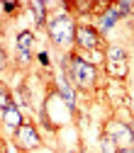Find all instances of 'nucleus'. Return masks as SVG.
<instances>
[{
	"mask_svg": "<svg viewBox=\"0 0 134 153\" xmlns=\"http://www.w3.org/2000/svg\"><path fill=\"white\" fill-rule=\"evenodd\" d=\"M59 66H61V73L68 78V83L76 88V92L93 95L95 90L100 88L103 71L95 68V66H90V63H85L76 51L64 53L61 59H59Z\"/></svg>",
	"mask_w": 134,
	"mask_h": 153,
	"instance_id": "nucleus-1",
	"label": "nucleus"
},
{
	"mask_svg": "<svg viewBox=\"0 0 134 153\" xmlns=\"http://www.w3.org/2000/svg\"><path fill=\"white\" fill-rule=\"evenodd\" d=\"M112 7L120 12L122 22H132V17H134V3L132 0H117V3H112Z\"/></svg>",
	"mask_w": 134,
	"mask_h": 153,
	"instance_id": "nucleus-15",
	"label": "nucleus"
},
{
	"mask_svg": "<svg viewBox=\"0 0 134 153\" xmlns=\"http://www.w3.org/2000/svg\"><path fill=\"white\" fill-rule=\"evenodd\" d=\"M105 63H129V51L122 44H107L105 46Z\"/></svg>",
	"mask_w": 134,
	"mask_h": 153,
	"instance_id": "nucleus-12",
	"label": "nucleus"
},
{
	"mask_svg": "<svg viewBox=\"0 0 134 153\" xmlns=\"http://www.w3.org/2000/svg\"><path fill=\"white\" fill-rule=\"evenodd\" d=\"M34 49H37L34 29H20L15 34V63L20 68H27L34 61Z\"/></svg>",
	"mask_w": 134,
	"mask_h": 153,
	"instance_id": "nucleus-5",
	"label": "nucleus"
},
{
	"mask_svg": "<svg viewBox=\"0 0 134 153\" xmlns=\"http://www.w3.org/2000/svg\"><path fill=\"white\" fill-rule=\"evenodd\" d=\"M12 143H15V148L20 151V153H32V151H37V148H42V143H44L42 129L32 122V117H29L20 129H17Z\"/></svg>",
	"mask_w": 134,
	"mask_h": 153,
	"instance_id": "nucleus-4",
	"label": "nucleus"
},
{
	"mask_svg": "<svg viewBox=\"0 0 134 153\" xmlns=\"http://www.w3.org/2000/svg\"><path fill=\"white\" fill-rule=\"evenodd\" d=\"M25 7L32 10V22H34V29H46V20H49V12L44 7V0H29L25 3Z\"/></svg>",
	"mask_w": 134,
	"mask_h": 153,
	"instance_id": "nucleus-11",
	"label": "nucleus"
},
{
	"mask_svg": "<svg viewBox=\"0 0 134 153\" xmlns=\"http://www.w3.org/2000/svg\"><path fill=\"white\" fill-rule=\"evenodd\" d=\"M93 25H95V29L103 34V39L107 42V39H110V34L122 25V17H120V12L115 10V7H112V3H110V7H107V10H103L100 15H95Z\"/></svg>",
	"mask_w": 134,
	"mask_h": 153,
	"instance_id": "nucleus-10",
	"label": "nucleus"
},
{
	"mask_svg": "<svg viewBox=\"0 0 134 153\" xmlns=\"http://www.w3.org/2000/svg\"><path fill=\"white\" fill-rule=\"evenodd\" d=\"M124 105H129V109H132V117H134V95H129V92H127V100H124Z\"/></svg>",
	"mask_w": 134,
	"mask_h": 153,
	"instance_id": "nucleus-20",
	"label": "nucleus"
},
{
	"mask_svg": "<svg viewBox=\"0 0 134 153\" xmlns=\"http://www.w3.org/2000/svg\"><path fill=\"white\" fill-rule=\"evenodd\" d=\"M107 95L115 105H124V100H127L124 80H107Z\"/></svg>",
	"mask_w": 134,
	"mask_h": 153,
	"instance_id": "nucleus-13",
	"label": "nucleus"
},
{
	"mask_svg": "<svg viewBox=\"0 0 134 153\" xmlns=\"http://www.w3.org/2000/svg\"><path fill=\"white\" fill-rule=\"evenodd\" d=\"M129 25H132V32H134V17H132V22H129Z\"/></svg>",
	"mask_w": 134,
	"mask_h": 153,
	"instance_id": "nucleus-24",
	"label": "nucleus"
},
{
	"mask_svg": "<svg viewBox=\"0 0 134 153\" xmlns=\"http://www.w3.org/2000/svg\"><path fill=\"white\" fill-rule=\"evenodd\" d=\"M132 134H134V122H132Z\"/></svg>",
	"mask_w": 134,
	"mask_h": 153,
	"instance_id": "nucleus-25",
	"label": "nucleus"
},
{
	"mask_svg": "<svg viewBox=\"0 0 134 153\" xmlns=\"http://www.w3.org/2000/svg\"><path fill=\"white\" fill-rule=\"evenodd\" d=\"M76 27H78V20L71 10L66 12H56V15H49L46 20V36L51 46H56L64 53H71L76 49Z\"/></svg>",
	"mask_w": 134,
	"mask_h": 153,
	"instance_id": "nucleus-2",
	"label": "nucleus"
},
{
	"mask_svg": "<svg viewBox=\"0 0 134 153\" xmlns=\"http://www.w3.org/2000/svg\"><path fill=\"white\" fill-rule=\"evenodd\" d=\"M34 61L39 63L42 68H46V71L51 68V56H49V51H46V49H42V51H37V56H34Z\"/></svg>",
	"mask_w": 134,
	"mask_h": 153,
	"instance_id": "nucleus-18",
	"label": "nucleus"
},
{
	"mask_svg": "<svg viewBox=\"0 0 134 153\" xmlns=\"http://www.w3.org/2000/svg\"><path fill=\"white\" fill-rule=\"evenodd\" d=\"M51 90L59 95V97L66 102V107L73 112V114H78V95H76V88L68 83V78L64 73H59V75H54V80H51Z\"/></svg>",
	"mask_w": 134,
	"mask_h": 153,
	"instance_id": "nucleus-8",
	"label": "nucleus"
},
{
	"mask_svg": "<svg viewBox=\"0 0 134 153\" xmlns=\"http://www.w3.org/2000/svg\"><path fill=\"white\" fill-rule=\"evenodd\" d=\"M20 10H22V3H17V0H10V3H0V15H5V17L15 15V12H20Z\"/></svg>",
	"mask_w": 134,
	"mask_h": 153,
	"instance_id": "nucleus-17",
	"label": "nucleus"
},
{
	"mask_svg": "<svg viewBox=\"0 0 134 153\" xmlns=\"http://www.w3.org/2000/svg\"><path fill=\"white\" fill-rule=\"evenodd\" d=\"M105 39L103 34L95 29L93 22H78L76 27V49L73 51H98V49H105Z\"/></svg>",
	"mask_w": 134,
	"mask_h": 153,
	"instance_id": "nucleus-6",
	"label": "nucleus"
},
{
	"mask_svg": "<svg viewBox=\"0 0 134 153\" xmlns=\"http://www.w3.org/2000/svg\"><path fill=\"white\" fill-rule=\"evenodd\" d=\"M0 139H5V131H3V122H0Z\"/></svg>",
	"mask_w": 134,
	"mask_h": 153,
	"instance_id": "nucleus-22",
	"label": "nucleus"
},
{
	"mask_svg": "<svg viewBox=\"0 0 134 153\" xmlns=\"http://www.w3.org/2000/svg\"><path fill=\"white\" fill-rule=\"evenodd\" d=\"M64 153H81V151H76V148H71V151H64Z\"/></svg>",
	"mask_w": 134,
	"mask_h": 153,
	"instance_id": "nucleus-23",
	"label": "nucleus"
},
{
	"mask_svg": "<svg viewBox=\"0 0 134 153\" xmlns=\"http://www.w3.org/2000/svg\"><path fill=\"white\" fill-rule=\"evenodd\" d=\"M37 119H39V124L46 129V131H59L68 124H73L76 114L66 107V102L56 95L51 88L46 90V97H44V105L42 109L37 112Z\"/></svg>",
	"mask_w": 134,
	"mask_h": 153,
	"instance_id": "nucleus-3",
	"label": "nucleus"
},
{
	"mask_svg": "<svg viewBox=\"0 0 134 153\" xmlns=\"http://www.w3.org/2000/svg\"><path fill=\"white\" fill-rule=\"evenodd\" d=\"M27 119H29V117H27V114H25L20 107H17L15 102H12L5 112H0V122H3L5 139H7V141H12V139H15V134H17V129H20Z\"/></svg>",
	"mask_w": 134,
	"mask_h": 153,
	"instance_id": "nucleus-9",
	"label": "nucleus"
},
{
	"mask_svg": "<svg viewBox=\"0 0 134 153\" xmlns=\"http://www.w3.org/2000/svg\"><path fill=\"white\" fill-rule=\"evenodd\" d=\"M100 131H105L107 136L117 143L120 148H127V146H134V134H132V124H127V122H122V119H117L112 114V117H107L105 122H103V129Z\"/></svg>",
	"mask_w": 134,
	"mask_h": 153,
	"instance_id": "nucleus-7",
	"label": "nucleus"
},
{
	"mask_svg": "<svg viewBox=\"0 0 134 153\" xmlns=\"http://www.w3.org/2000/svg\"><path fill=\"white\" fill-rule=\"evenodd\" d=\"M7 66H10V59H7V51L0 46V73L3 71H7Z\"/></svg>",
	"mask_w": 134,
	"mask_h": 153,
	"instance_id": "nucleus-19",
	"label": "nucleus"
},
{
	"mask_svg": "<svg viewBox=\"0 0 134 153\" xmlns=\"http://www.w3.org/2000/svg\"><path fill=\"white\" fill-rule=\"evenodd\" d=\"M117 153H134V146H127V148H117Z\"/></svg>",
	"mask_w": 134,
	"mask_h": 153,
	"instance_id": "nucleus-21",
	"label": "nucleus"
},
{
	"mask_svg": "<svg viewBox=\"0 0 134 153\" xmlns=\"http://www.w3.org/2000/svg\"><path fill=\"white\" fill-rule=\"evenodd\" d=\"M117 148H120V146L115 143L105 131H100V136H98V151H100V153H117Z\"/></svg>",
	"mask_w": 134,
	"mask_h": 153,
	"instance_id": "nucleus-16",
	"label": "nucleus"
},
{
	"mask_svg": "<svg viewBox=\"0 0 134 153\" xmlns=\"http://www.w3.org/2000/svg\"><path fill=\"white\" fill-rule=\"evenodd\" d=\"M76 53H78L85 63H90V66L103 71V66H105V49H98V51H76Z\"/></svg>",
	"mask_w": 134,
	"mask_h": 153,
	"instance_id": "nucleus-14",
	"label": "nucleus"
}]
</instances>
